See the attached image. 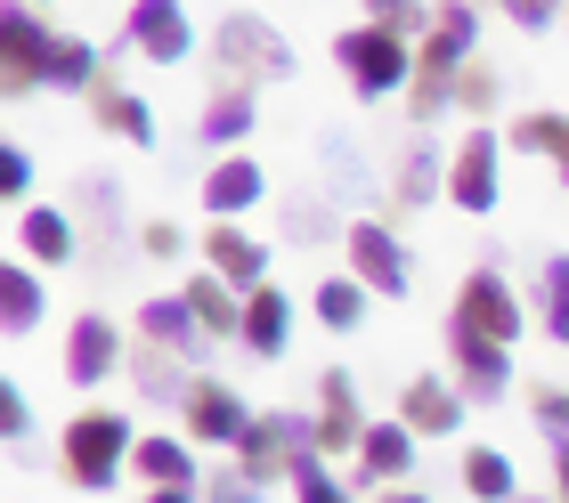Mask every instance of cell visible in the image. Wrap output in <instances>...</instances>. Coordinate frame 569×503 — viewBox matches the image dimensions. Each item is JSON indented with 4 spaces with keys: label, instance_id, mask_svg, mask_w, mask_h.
I'll list each match as a JSON object with an SVG mask.
<instances>
[{
    "label": "cell",
    "instance_id": "cell-11",
    "mask_svg": "<svg viewBox=\"0 0 569 503\" xmlns=\"http://www.w3.org/2000/svg\"><path fill=\"white\" fill-rule=\"evenodd\" d=\"M122 41H131L147 66H188L196 24H188V9H179V0H131V17H122Z\"/></svg>",
    "mask_w": 569,
    "mask_h": 503
},
{
    "label": "cell",
    "instance_id": "cell-15",
    "mask_svg": "<svg viewBox=\"0 0 569 503\" xmlns=\"http://www.w3.org/2000/svg\"><path fill=\"white\" fill-rule=\"evenodd\" d=\"M407 471H416V431H407V422L391 414V422H367V439H358V471L350 480L358 487H407Z\"/></svg>",
    "mask_w": 569,
    "mask_h": 503
},
{
    "label": "cell",
    "instance_id": "cell-48",
    "mask_svg": "<svg viewBox=\"0 0 569 503\" xmlns=\"http://www.w3.org/2000/svg\"><path fill=\"white\" fill-rule=\"evenodd\" d=\"M375 503H431V495H423V487H382Z\"/></svg>",
    "mask_w": 569,
    "mask_h": 503
},
{
    "label": "cell",
    "instance_id": "cell-37",
    "mask_svg": "<svg viewBox=\"0 0 569 503\" xmlns=\"http://www.w3.org/2000/svg\"><path fill=\"white\" fill-rule=\"evenodd\" d=\"M367 24H382V33H399V41H423L431 9H423V0H367Z\"/></svg>",
    "mask_w": 569,
    "mask_h": 503
},
{
    "label": "cell",
    "instance_id": "cell-52",
    "mask_svg": "<svg viewBox=\"0 0 569 503\" xmlns=\"http://www.w3.org/2000/svg\"><path fill=\"white\" fill-rule=\"evenodd\" d=\"M561 24H569V9H561Z\"/></svg>",
    "mask_w": 569,
    "mask_h": 503
},
{
    "label": "cell",
    "instance_id": "cell-10",
    "mask_svg": "<svg viewBox=\"0 0 569 503\" xmlns=\"http://www.w3.org/2000/svg\"><path fill=\"white\" fill-rule=\"evenodd\" d=\"M350 276L367 284V293H382V301H407V284H416V269H407V244L382 220H350Z\"/></svg>",
    "mask_w": 569,
    "mask_h": 503
},
{
    "label": "cell",
    "instance_id": "cell-16",
    "mask_svg": "<svg viewBox=\"0 0 569 503\" xmlns=\"http://www.w3.org/2000/svg\"><path fill=\"white\" fill-rule=\"evenodd\" d=\"M73 252H82L73 211H58V203H24L17 211V260H33V269H66Z\"/></svg>",
    "mask_w": 569,
    "mask_h": 503
},
{
    "label": "cell",
    "instance_id": "cell-26",
    "mask_svg": "<svg viewBox=\"0 0 569 503\" xmlns=\"http://www.w3.org/2000/svg\"><path fill=\"white\" fill-rule=\"evenodd\" d=\"M73 195L90 203V260H98V269H107V260H122V188H114L107 171H90Z\"/></svg>",
    "mask_w": 569,
    "mask_h": 503
},
{
    "label": "cell",
    "instance_id": "cell-24",
    "mask_svg": "<svg viewBox=\"0 0 569 503\" xmlns=\"http://www.w3.org/2000/svg\"><path fill=\"white\" fill-rule=\"evenodd\" d=\"M448 358H456V390H463V406H497L505 390H512V350H480V341H448Z\"/></svg>",
    "mask_w": 569,
    "mask_h": 503
},
{
    "label": "cell",
    "instance_id": "cell-32",
    "mask_svg": "<svg viewBox=\"0 0 569 503\" xmlns=\"http://www.w3.org/2000/svg\"><path fill=\"white\" fill-rule=\"evenodd\" d=\"M107 73V49H90L82 33H58V66H49V90H73L90 98V82Z\"/></svg>",
    "mask_w": 569,
    "mask_h": 503
},
{
    "label": "cell",
    "instance_id": "cell-44",
    "mask_svg": "<svg viewBox=\"0 0 569 503\" xmlns=\"http://www.w3.org/2000/svg\"><path fill=\"white\" fill-rule=\"evenodd\" d=\"M139 252H147V260H179V252H188V235H179L171 220H147V228H139Z\"/></svg>",
    "mask_w": 569,
    "mask_h": 503
},
{
    "label": "cell",
    "instance_id": "cell-31",
    "mask_svg": "<svg viewBox=\"0 0 569 503\" xmlns=\"http://www.w3.org/2000/svg\"><path fill=\"white\" fill-rule=\"evenodd\" d=\"M463 495L480 503H512L521 487H512V455L505 446H463Z\"/></svg>",
    "mask_w": 569,
    "mask_h": 503
},
{
    "label": "cell",
    "instance_id": "cell-49",
    "mask_svg": "<svg viewBox=\"0 0 569 503\" xmlns=\"http://www.w3.org/2000/svg\"><path fill=\"white\" fill-rule=\"evenodd\" d=\"M553 171H561V188H569V154H561V163H553Z\"/></svg>",
    "mask_w": 569,
    "mask_h": 503
},
{
    "label": "cell",
    "instance_id": "cell-4",
    "mask_svg": "<svg viewBox=\"0 0 569 503\" xmlns=\"http://www.w3.org/2000/svg\"><path fill=\"white\" fill-rule=\"evenodd\" d=\"M521 325H529V309H521V293H512V284L488 269L463 276V293L448 301V341H480V350H512V341H521Z\"/></svg>",
    "mask_w": 569,
    "mask_h": 503
},
{
    "label": "cell",
    "instance_id": "cell-21",
    "mask_svg": "<svg viewBox=\"0 0 569 503\" xmlns=\"http://www.w3.org/2000/svg\"><path fill=\"white\" fill-rule=\"evenodd\" d=\"M139 341H154V350H171V358H203L212 350V333L196 325V309H188V293H163V301H147L139 309Z\"/></svg>",
    "mask_w": 569,
    "mask_h": 503
},
{
    "label": "cell",
    "instance_id": "cell-19",
    "mask_svg": "<svg viewBox=\"0 0 569 503\" xmlns=\"http://www.w3.org/2000/svg\"><path fill=\"white\" fill-rule=\"evenodd\" d=\"M399 422L416 439H448V431H463V390L448 374H416L399 390Z\"/></svg>",
    "mask_w": 569,
    "mask_h": 503
},
{
    "label": "cell",
    "instance_id": "cell-25",
    "mask_svg": "<svg viewBox=\"0 0 569 503\" xmlns=\"http://www.w3.org/2000/svg\"><path fill=\"white\" fill-rule=\"evenodd\" d=\"M179 293H188L196 325L212 333V341H237V333H244V293H237V284H220L212 269H203V276H188V284H179Z\"/></svg>",
    "mask_w": 569,
    "mask_h": 503
},
{
    "label": "cell",
    "instance_id": "cell-18",
    "mask_svg": "<svg viewBox=\"0 0 569 503\" xmlns=\"http://www.w3.org/2000/svg\"><path fill=\"white\" fill-rule=\"evenodd\" d=\"M82 105H90V122L107 130V139H131V147H154V114H147V98H131V90H122V66H107V73H98Z\"/></svg>",
    "mask_w": 569,
    "mask_h": 503
},
{
    "label": "cell",
    "instance_id": "cell-20",
    "mask_svg": "<svg viewBox=\"0 0 569 503\" xmlns=\"http://www.w3.org/2000/svg\"><path fill=\"white\" fill-rule=\"evenodd\" d=\"M252 122H261V90L252 82H220L203 98V122H196V147H244Z\"/></svg>",
    "mask_w": 569,
    "mask_h": 503
},
{
    "label": "cell",
    "instance_id": "cell-41",
    "mask_svg": "<svg viewBox=\"0 0 569 503\" xmlns=\"http://www.w3.org/2000/svg\"><path fill=\"white\" fill-rule=\"evenodd\" d=\"M0 195H9L24 211V195H33V154L24 147H0Z\"/></svg>",
    "mask_w": 569,
    "mask_h": 503
},
{
    "label": "cell",
    "instance_id": "cell-43",
    "mask_svg": "<svg viewBox=\"0 0 569 503\" xmlns=\"http://www.w3.org/2000/svg\"><path fill=\"white\" fill-rule=\"evenodd\" d=\"M326 163H333V179H342V188H358V179H367V163H358V139H342V130H326Z\"/></svg>",
    "mask_w": 569,
    "mask_h": 503
},
{
    "label": "cell",
    "instance_id": "cell-13",
    "mask_svg": "<svg viewBox=\"0 0 569 503\" xmlns=\"http://www.w3.org/2000/svg\"><path fill=\"white\" fill-rule=\"evenodd\" d=\"M203 269H212L220 284H237V293H261L269 284V244L244 220H212L203 228Z\"/></svg>",
    "mask_w": 569,
    "mask_h": 503
},
{
    "label": "cell",
    "instance_id": "cell-29",
    "mask_svg": "<svg viewBox=\"0 0 569 503\" xmlns=\"http://www.w3.org/2000/svg\"><path fill=\"white\" fill-rule=\"evenodd\" d=\"M179 365H188V358H171V350H154V341H139V350H131V382L147 390V399L179 406V399H188V382H196V374H179Z\"/></svg>",
    "mask_w": 569,
    "mask_h": 503
},
{
    "label": "cell",
    "instance_id": "cell-12",
    "mask_svg": "<svg viewBox=\"0 0 569 503\" xmlns=\"http://www.w3.org/2000/svg\"><path fill=\"white\" fill-rule=\"evenodd\" d=\"M179 414H188V439H196V446H237V439L252 431V406H244L220 374H196L188 399H179Z\"/></svg>",
    "mask_w": 569,
    "mask_h": 503
},
{
    "label": "cell",
    "instance_id": "cell-46",
    "mask_svg": "<svg viewBox=\"0 0 569 503\" xmlns=\"http://www.w3.org/2000/svg\"><path fill=\"white\" fill-rule=\"evenodd\" d=\"M147 503H203V487H147Z\"/></svg>",
    "mask_w": 569,
    "mask_h": 503
},
{
    "label": "cell",
    "instance_id": "cell-5",
    "mask_svg": "<svg viewBox=\"0 0 569 503\" xmlns=\"http://www.w3.org/2000/svg\"><path fill=\"white\" fill-rule=\"evenodd\" d=\"M212 58H220V82H284V73H293V41H284L269 17L237 9V17L212 24Z\"/></svg>",
    "mask_w": 569,
    "mask_h": 503
},
{
    "label": "cell",
    "instance_id": "cell-39",
    "mask_svg": "<svg viewBox=\"0 0 569 503\" xmlns=\"http://www.w3.org/2000/svg\"><path fill=\"white\" fill-rule=\"evenodd\" d=\"M293 503H350V480H333L326 455H309V463L293 471Z\"/></svg>",
    "mask_w": 569,
    "mask_h": 503
},
{
    "label": "cell",
    "instance_id": "cell-1",
    "mask_svg": "<svg viewBox=\"0 0 569 503\" xmlns=\"http://www.w3.org/2000/svg\"><path fill=\"white\" fill-rule=\"evenodd\" d=\"M480 41V0H431V33L416 41V82H407V114L439 122L456 105V73L472 66Z\"/></svg>",
    "mask_w": 569,
    "mask_h": 503
},
{
    "label": "cell",
    "instance_id": "cell-36",
    "mask_svg": "<svg viewBox=\"0 0 569 503\" xmlns=\"http://www.w3.org/2000/svg\"><path fill=\"white\" fill-rule=\"evenodd\" d=\"M497 98H505V73H497V66L472 58V66L456 73V105H463V114H497Z\"/></svg>",
    "mask_w": 569,
    "mask_h": 503
},
{
    "label": "cell",
    "instance_id": "cell-27",
    "mask_svg": "<svg viewBox=\"0 0 569 503\" xmlns=\"http://www.w3.org/2000/svg\"><path fill=\"white\" fill-rule=\"evenodd\" d=\"M33 325H41V269L33 260H9V269H0V333L24 341Z\"/></svg>",
    "mask_w": 569,
    "mask_h": 503
},
{
    "label": "cell",
    "instance_id": "cell-51",
    "mask_svg": "<svg viewBox=\"0 0 569 503\" xmlns=\"http://www.w3.org/2000/svg\"><path fill=\"white\" fill-rule=\"evenodd\" d=\"M24 9H41V0H24Z\"/></svg>",
    "mask_w": 569,
    "mask_h": 503
},
{
    "label": "cell",
    "instance_id": "cell-35",
    "mask_svg": "<svg viewBox=\"0 0 569 503\" xmlns=\"http://www.w3.org/2000/svg\"><path fill=\"white\" fill-rule=\"evenodd\" d=\"M537 316H546V341L569 350V252L546 260V276H537Z\"/></svg>",
    "mask_w": 569,
    "mask_h": 503
},
{
    "label": "cell",
    "instance_id": "cell-42",
    "mask_svg": "<svg viewBox=\"0 0 569 503\" xmlns=\"http://www.w3.org/2000/svg\"><path fill=\"white\" fill-rule=\"evenodd\" d=\"M203 503H261V480H244V471H212V480H203Z\"/></svg>",
    "mask_w": 569,
    "mask_h": 503
},
{
    "label": "cell",
    "instance_id": "cell-7",
    "mask_svg": "<svg viewBox=\"0 0 569 503\" xmlns=\"http://www.w3.org/2000/svg\"><path fill=\"white\" fill-rule=\"evenodd\" d=\"M49 66H58V33H49L24 0H9V9H0V98L49 90Z\"/></svg>",
    "mask_w": 569,
    "mask_h": 503
},
{
    "label": "cell",
    "instance_id": "cell-50",
    "mask_svg": "<svg viewBox=\"0 0 569 503\" xmlns=\"http://www.w3.org/2000/svg\"><path fill=\"white\" fill-rule=\"evenodd\" d=\"M512 503H553V495H512Z\"/></svg>",
    "mask_w": 569,
    "mask_h": 503
},
{
    "label": "cell",
    "instance_id": "cell-2",
    "mask_svg": "<svg viewBox=\"0 0 569 503\" xmlns=\"http://www.w3.org/2000/svg\"><path fill=\"white\" fill-rule=\"evenodd\" d=\"M131 446H139L131 414L90 406V414H73L66 431H58V471H66L82 495H107V487H122V463H131Z\"/></svg>",
    "mask_w": 569,
    "mask_h": 503
},
{
    "label": "cell",
    "instance_id": "cell-23",
    "mask_svg": "<svg viewBox=\"0 0 569 503\" xmlns=\"http://www.w3.org/2000/svg\"><path fill=\"white\" fill-rule=\"evenodd\" d=\"M391 195H399V211L439 203V195H448V154H439L431 139H407L399 163H391Z\"/></svg>",
    "mask_w": 569,
    "mask_h": 503
},
{
    "label": "cell",
    "instance_id": "cell-47",
    "mask_svg": "<svg viewBox=\"0 0 569 503\" xmlns=\"http://www.w3.org/2000/svg\"><path fill=\"white\" fill-rule=\"evenodd\" d=\"M553 503H569V446H553Z\"/></svg>",
    "mask_w": 569,
    "mask_h": 503
},
{
    "label": "cell",
    "instance_id": "cell-30",
    "mask_svg": "<svg viewBox=\"0 0 569 503\" xmlns=\"http://www.w3.org/2000/svg\"><path fill=\"white\" fill-rule=\"evenodd\" d=\"M309 309H318V325H333V333H358V325H367V284H358V276H318Z\"/></svg>",
    "mask_w": 569,
    "mask_h": 503
},
{
    "label": "cell",
    "instance_id": "cell-14",
    "mask_svg": "<svg viewBox=\"0 0 569 503\" xmlns=\"http://www.w3.org/2000/svg\"><path fill=\"white\" fill-rule=\"evenodd\" d=\"M358 439H367V414H358V382L342 374V365H326L318 374V455H350L358 463Z\"/></svg>",
    "mask_w": 569,
    "mask_h": 503
},
{
    "label": "cell",
    "instance_id": "cell-45",
    "mask_svg": "<svg viewBox=\"0 0 569 503\" xmlns=\"http://www.w3.org/2000/svg\"><path fill=\"white\" fill-rule=\"evenodd\" d=\"M0 431H9V439L33 431V406H24V390H17V382H0Z\"/></svg>",
    "mask_w": 569,
    "mask_h": 503
},
{
    "label": "cell",
    "instance_id": "cell-28",
    "mask_svg": "<svg viewBox=\"0 0 569 503\" xmlns=\"http://www.w3.org/2000/svg\"><path fill=\"white\" fill-rule=\"evenodd\" d=\"M131 471L147 487H196V439H139Z\"/></svg>",
    "mask_w": 569,
    "mask_h": 503
},
{
    "label": "cell",
    "instance_id": "cell-34",
    "mask_svg": "<svg viewBox=\"0 0 569 503\" xmlns=\"http://www.w3.org/2000/svg\"><path fill=\"white\" fill-rule=\"evenodd\" d=\"M512 154H569V114H553V105H537V114H512V139H505Z\"/></svg>",
    "mask_w": 569,
    "mask_h": 503
},
{
    "label": "cell",
    "instance_id": "cell-33",
    "mask_svg": "<svg viewBox=\"0 0 569 503\" xmlns=\"http://www.w3.org/2000/svg\"><path fill=\"white\" fill-rule=\"evenodd\" d=\"M333 235H350V228L333 220V203H326V195H293V203H284V244L318 252V244H333Z\"/></svg>",
    "mask_w": 569,
    "mask_h": 503
},
{
    "label": "cell",
    "instance_id": "cell-38",
    "mask_svg": "<svg viewBox=\"0 0 569 503\" xmlns=\"http://www.w3.org/2000/svg\"><path fill=\"white\" fill-rule=\"evenodd\" d=\"M529 414H537V431L553 446H569V390L561 382H529Z\"/></svg>",
    "mask_w": 569,
    "mask_h": 503
},
{
    "label": "cell",
    "instance_id": "cell-6",
    "mask_svg": "<svg viewBox=\"0 0 569 503\" xmlns=\"http://www.w3.org/2000/svg\"><path fill=\"white\" fill-rule=\"evenodd\" d=\"M309 455H318V414H293V406H284V414H252V431L237 439V471L261 480V487L293 480Z\"/></svg>",
    "mask_w": 569,
    "mask_h": 503
},
{
    "label": "cell",
    "instance_id": "cell-17",
    "mask_svg": "<svg viewBox=\"0 0 569 503\" xmlns=\"http://www.w3.org/2000/svg\"><path fill=\"white\" fill-rule=\"evenodd\" d=\"M269 203V171L252 163V154H220L212 171H203V211L212 220H244V211Z\"/></svg>",
    "mask_w": 569,
    "mask_h": 503
},
{
    "label": "cell",
    "instance_id": "cell-3",
    "mask_svg": "<svg viewBox=\"0 0 569 503\" xmlns=\"http://www.w3.org/2000/svg\"><path fill=\"white\" fill-rule=\"evenodd\" d=\"M333 66L350 73L358 105H382V98H407V82H416V41L382 33V24H350V33H333Z\"/></svg>",
    "mask_w": 569,
    "mask_h": 503
},
{
    "label": "cell",
    "instance_id": "cell-9",
    "mask_svg": "<svg viewBox=\"0 0 569 503\" xmlns=\"http://www.w3.org/2000/svg\"><path fill=\"white\" fill-rule=\"evenodd\" d=\"M131 365V341H122V325L114 316H98V309H82L66 325V382L73 390H98L107 374H122Z\"/></svg>",
    "mask_w": 569,
    "mask_h": 503
},
{
    "label": "cell",
    "instance_id": "cell-8",
    "mask_svg": "<svg viewBox=\"0 0 569 503\" xmlns=\"http://www.w3.org/2000/svg\"><path fill=\"white\" fill-rule=\"evenodd\" d=\"M497 188H505V139L497 130H463L456 154H448V203L488 220V211H497Z\"/></svg>",
    "mask_w": 569,
    "mask_h": 503
},
{
    "label": "cell",
    "instance_id": "cell-40",
    "mask_svg": "<svg viewBox=\"0 0 569 503\" xmlns=\"http://www.w3.org/2000/svg\"><path fill=\"white\" fill-rule=\"evenodd\" d=\"M488 9H505L512 24H521V33H546V24H561L569 0H488Z\"/></svg>",
    "mask_w": 569,
    "mask_h": 503
},
{
    "label": "cell",
    "instance_id": "cell-22",
    "mask_svg": "<svg viewBox=\"0 0 569 503\" xmlns=\"http://www.w3.org/2000/svg\"><path fill=\"white\" fill-rule=\"evenodd\" d=\"M284 341H293V301H284V284H261V293H244V333H237V350L252 358H284Z\"/></svg>",
    "mask_w": 569,
    "mask_h": 503
}]
</instances>
